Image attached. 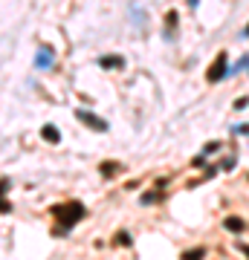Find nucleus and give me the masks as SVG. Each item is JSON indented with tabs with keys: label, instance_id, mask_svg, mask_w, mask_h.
<instances>
[{
	"label": "nucleus",
	"instance_id": "423d86ee",
	"mask_svg": "<svg viewBox=\"0 0 249 260\" xmlns=\"http://www.w3.org/2000/svg\"><path fill=\"white\" fill-rule=\"evenodd\" d=\"M41 136H44L49 145H58V142H61V133H58L56 124H44V127H41Z\"/></svg>",
	"mask_w": 249,
	"mask_h": 260
},
{
	"label": "nucleus",
	"instance_id": "f03ea898",
	"mask_svg": "<svg viewBox=\"0 0 249 260\" xmlns=\"http://www.w3.org/2000/svg\"><path fill=\"white\" fill-rule=\"evenodd\" d=\"M206 78L209 81H223V78H229V67H226V52H220V55L214 58V64L209 67V73H206Z\"/></svg>",
	"mask_w": 249,
	"mask_h": 260
},
{
	"label": "nucleus",
	"instance_id": "6e6552de",
	"mask_svg": "<svg viewBox=\"0 0 249 260\" xmlns=\"http://www.w3.org/2000/svg\"><path fill=\"white\" fill-rule=\"evenodd\" d=\"M102 174H104V177H116V174H119V165H116V162H104Z\"/></svg>",
	"mask_w": 249,
	"mask_h": 260
},
{
	"label": "nucleus",
	"instance_id": "1a4fd4ad",
	"mask_svg": "<svg viewBox=\"0 0 249 260\" xmlns=\"http://www.w3.org/2000/svg\"><path fill=\"white\" fill-rule=\"evenodd\" d=\"M165 23H168V26H171V29H168V32H165V38H174V26H177V12H168Z\"/></svg>",
	"mask_w": 249,
	"mask_h": 260
},
{
	"label": "nucleus",
	"instance_id": "f8f14e48",
	"mask_svg": "<svg viewBox=\"0 0 249 260\" xmlns=\"http://www.w3.org/2000/svg\"><path fill=\"white\" fill-rule=\"evenodd\" d=\"M240 35H243V38H249V26H246V29H243V32H240Z\"/></svg>",
	"mask_w": 249,
	"mask_h": 260
},
{
	"label": "nucleus",
	"instance_id": "20e7f679",
	"mask_svg": "<svg viewBox=\"0 0 249 260\" xmlns=\"http://www.w3.org/2000/svg\"><path fill=\"white\" fill-rule=\"evenodd\" d=\"M52 64H56V49L52 47H38V52H35V67L38 70H49Z\"/></svg>",
	"mask_w": 249,
	"mask_h": 260
},
{
	"label": "nucleus",
	"instance_id": "f257e3e1",
	"mask_svg": "<svg viewBox=\"0 0 249 260\" xmlns=\"http://www.w3.org/2000/svg\"><path fill=\"white\" fill-rule=\"evenodd\" d=\"M84 205L81 203H75V200H70V203H58V205H52V217H56V234L58 237H64L70 229H73L78 220H84Z\"/></svg>",
	"mask_w": 249,
	"mask_h": 260
},
{
	"label": "nucleus",
	"instance_id": "0eeeda50",
	"mask_svg": "<svg viewBox=\"0 0 249 260\" xmlns=\"http://www.w3.org/2000/svg\"><path fill=\"white\" fill-rule=\"evenodd\" d=\"M223 225H226V229H229V232H243V229H246V223H243V220H240V217H226V220H223Z\"/></svg>",
	"mask_w": 249,
	"mask_h": 260
},
{
	"label": "nucleus",
	"instance_id": "39448f33",
	"mask_svg": "<svg viewBox=\"0 0 249 260\" xmlns=\"http://www.w3.org/2000/svg\"><path fill=\"white\" fill-rule=\"evenodd\" d=\"M99 67H102V70H122V67H125V58L104 55V58H99Z\"/></svg>",
	"mask_w": 249,
	"mask_h": 260
},
{
	"label": "nucleus",
	"instance_id": "9b49d317",
	"mask_svg": "<svg viewBox=\"0 0 249 260\" xmlns=\"http://www.w3.org/2000/svg\"><path fill=\"white\" fill-rule=\"evenodd\" d=\"M188 6H191V9H197V6H200V0H188Z\"/></svg>",
	"mask_w": 249,
	"mask_h": 260
},
{
	"label": "nucleus",
	"instance_id": "9d476101",
	"mask_svg": "<svg viewBox=\"0 0 249 260\" xmlns=\"http://www.w3.org/2000/svg\"><path fill=\"white\" fill-rule=\"evenodd\" d=\"M183 257H203V249H194V251H185Z\"/></svg>",
	"mask_w": 249,
	"mask_h": 260
},
{
	"label": "nucleus",
	"instance_id": "7ed1b4c3",
	"mask_svg": "<svg viewBox=\"0 0 249 260\" xmlns=\"http://www.w3.org/2000/svg\"><path fill=\"white\" fill-rule=\"evenodd\" d=\"M75 119L81 121V124H87V127L99 130V133H104V130H107V121L99 119V116H96V113H90V110H75Z\"/></svg>",
	"mask_w": 249,
	"mask_h": 260
}]
</instances>
